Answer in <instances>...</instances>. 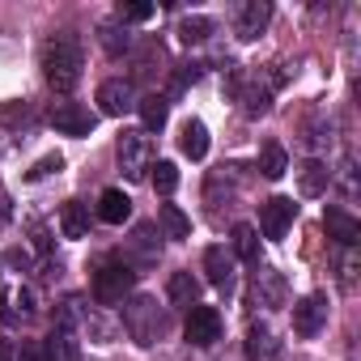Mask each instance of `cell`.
<instances>
[{
  "instance_id": "obj_1",
  "label": "cell",
  "mask_w": 361,
  "mask_h": 361,
  "mask_svg": "<svg viewBox=\"0 0 361 361\" xmlns=\"http://www.w3.org/2000/svg\"><path fill=\"white\" fill-rule=\"evenodd\" d=\"M81 68H85V47H81L77 35L64 30V35H51V39L43 43V77H47V85H51L56 94L77 90Z\"/></svg>"
},
{
  "instance_id": "obj_2",
  "label": "cell",
  "mask_w": 361,
  "mask_h": 361,
  "mask_svg": "<svg viewBox=\"0 0 361 361\" xmlns=\"http://www.w3.org/2000/svg\"><path fill=\"white\" fill-rule=\"evenodd\" d=\"M123 327H128V336H132L140 348H149V344H157V340L166 336L170 314L157 306V298L136 293V298H128V302H123Z\"/></svg>"
},
{
  "instance_id": "obj_3",
  "label": "cell",
  "mask_w": 361,
  "mask_h": 361,
  "mask_svg": "<svg viewBox=\"0 0 361 361\" xmlns=\"http://www.w3.org/2000/svg\"><path fill=\"white\" fill-rule=\"evenodd\" d=\"M132 285H136V272H132L119 255H111V259H102V264L94 268V302H98V306H119Z\"/></svg>"
},
{
  "instance_id": "obj_4",
  "label": "cell",
  "mask_w": 361,
  "mask_h": 361,
  "mask_svg": "<svg viewBox=\"0 0 361 361\" xmlns=\"http://www.w3.org/2000/svg\"><path fill=\"white\" fill-rule=\"evenodd\" d=\"M115 153H119V170H123L128 178H140V174L149 170V161H153V140H149V132L132 128V132H119Z\"/></svg>"
},
{
  "instance_id": "obj_5",
  "label": "cell",
  "mask_w": 361,
  "mask_h": 361,
  "mask_svg": "<svg viewBox=\"0 0 361 361\" xmlns=\"http://www.w3.org/2000/svg\"><path fill=\"white\" fill-rule=\"evenodd\" d=\"M140 106V98H136V85L132 81H123V77H111V81H102L98 85V111L102 115H132Z\"/></svg>"
},
{
  "instance_id": "obj_6",
  "label": "cell",
  "mask_w": 361,
  "mask_h": 361,
  "mask_svg": "<svg viewBox=\"0 0 361 361\" xmlns=\"http://www.w3.org/2000/svg\"><path fill=\"white\" fill-rule=\"evenodd\" d=\"M94 123H98V115H94L85 102H68V98H64V102L51 106V128L64 132V136H90Z\"/></svg>"
},
{
  "instance_id": "obj_7",
  "label": "cell",
  "mask_w": 361,
  "mask_h": 361,
  "mask_svg": "<svg viewBox=\"0 0 361 361\" xmlns=\"http://www.w3.org/2000/svg\"><path fill=\"white\" fill-rule=\"evenodd\" d=\"M293 217H298V204H293L289 196H272V200H264V204H259V230H264V238L281 243V238L289 234Z\"/></svg>"
},
{
  "instance_id": "obj_8",
  "label": "cell",
  "mask_w": 361,
  "mask_h": 361,
  "mask_svg": "<svg viewBox=\"0 0 361 361\" xmlns=\"http://www.w3.org/2000/svg\"><path fill=\"white\" fill-rule=\"evenodd\" d=\"M161 234L153 230V226H136V234H132V243H128V251L119 255L132 272H140V268H153L157 264V255H161V243H157Z\"/></svg>"
},
{
  "instance_id": "obj_9",
  "label": "cell",
  "mask_w": 361,
  "mask_h": 361,
  "mask_svg": "<svg viewBox=\"0 0 361 361\" xmlns=\"http://www.w3.org/2000/svg\"><path fill=\"white\" fill-rule=\"evenodd\" d=\"M285 298H289L285 276H281L276 268L259 264V272H255V281H251V302H255V306H264V310H281V306H285Z\"/></svg>"
},
{
  "instance_id": "obj_10",
  "label": "cell",
  "mask_w": 361,
  "mask_h": 361,
  "mask_svg": "<svg viewBox=\"0 0 361 361\" xmlns=\"http://www.w3.org/2000/svg\"><path fill=\"white\" fill-rule=\"evenodd\" d=\"M323 323H327V298L323 293H310V298H302L298 306H293V331L298 336H319L323 331Z\"/></svg>"
},
{
  "instance_id": "obj_11",
  "label": "cell",
  "mask_w": 361,
  "mask_h": 361,
  "mask_svg": "<svg viewBox=\"0 0 361 361\" xmlns=\"http://www.w3.org/2000/svg\"><path fill=\"white\" fill-rule=\"evenodd\" d=\"M268 22H272V5H268V0H247V5H238L234 30H238L243 43H251V39H259L268 30Z\"/></svg>"
},
{
  "instance_id": "obj_12",
  "label": "cell",
  "mask_w": 361,
  "mask_h": 361,
  "mask_svg": "<svg viewBox=\"0 0 361 361\" xmlns=\"http://www.w3.org/2000/svg\"><path fill=\"white\" fill-rule=\"evenodd\" d=\"M188 340L192 344H217L221 340V314L213 306H192L188 310Z\"/></svg>"
},
{
  "instance_id": "obj_13",
  "label": "cell",
  "mask_w": 361,
  "mask_h": 361,
  "mask_svg": "<svg viewBox=\"0 0 361 361\" xmlns=\"http://www.w3.org/2000/svg\"><path fill=\"white\" fill-rule=\"evenodd\" d=\"M230 85H234V94H238V102H243V111H247L251 119H255V115H268V106H272V90L259 85V77H251V81L234 77Z\"/></svg>"
},
{
  "instance_id": "obj_14",
  "label": "cell",
  "mask_w": 361,
  "mask_h": 361,
  "mask_svg": "<svg viewBox=\"0 0 361 361\" xmlns=\"http://www.w3.org/2000/svg\"><path fill=\"white\" fill-rule=\"evenodd\" d=\"M323 226H327V238H336L340 247H357V238H361V221L348 213V209H327L323 213Z\"/></svg>"
},
{
  "instance_id": "obj_15",
  "label": "cell",
  "mask_w": 361,
  "mask_h": 361,
  "mask_svg": "<svg viewBox=\"0 0 361 361\" xmlns=\"http://www.w3.org/2000/svg\"><path fill=\"white\" fill-rule=\"evenodd\" d=\"M281 357V340L268 323H251L247 331V361H276Z\"/></svg>"
},
{
  "instance_id": "obj_16",
  "label": "cell",
  "mask_w": 361,
  "mask_h": 361,
  "mask_svg": "<svg viewBox=\"0 0 361 361\" xmlns=\"http://www.w3.org/2000/svg\"><path fill=\"white\" fill-rule=\"evenodd\" d=\"M178 149H183V157L200 161V157L209 153V128H204L200 119H188L183 128H178Z\"/></svg>"
},
{
  "instance_id": "obj_17",
  "label": "cell",
  "mask_w": 361,
  "mask_h": 361,
  "mask_svg": "<svg viewBox=\"0 0 361 361\" xmlns=\"http://www.w3.org/2000/svg\"><path fill=\"white\" fill-rule=\"evenodd\" d=\"M298 183H302V196H323V192L331 188V170H327V161L310 157V161L298 170Z\"/></svg>"
},
{
  "instance_id": "obj_18",
  "label": "cell",
  "mask_w": 361,
  "mask_h": 361,
  "mask_svg": "<svg viewBox=\"0 0 361 361\" xmlns=\"http://www.w3.org/2000/svg\"><path fill=\"white\" fill-rule=\"evenodd\" d=\"M166 298L174 302V306H200V281L192 276V272H174L170 276V285H166Z\"/></svg>"
},
{
  "instance_id": "obj_19",
  "label": "cell",
  "mask_w": 361,
  "mask_h": 361,
  "mask_svg": "<svg viewBox=\"0 0 361 361\" xmlns=\"http://www.w3.org/2000/svg\"><path fill=\"white\" fill-rule=\"evenodd\" d=\"M98 217H102L106 226H123V221L132 217V200H128L119 188H106L102 200H98Z\"/></svg>"
},
{
  "instance_id": "obj_20",
  "label": "cell",
  "mask_w": 361,
  "mask_h": 361,
  "mask_svg": "<svg viewBox=\"0 0 361 361\" xmlns=\"http://www.w3.org/2000/svg\"><path fill=\"white\" fill-rule=\"evenodd\" d=\"M60 234H64V238H85V234H90V209H85L81 200H68V204L60 209Z\"/></svg>"
},
{
  "instance_id": "obj_21",
  "label": "cell",
  "mask_w": 361,
  "mask_h": 361,
  "mask_svg": "<svg viewBox=\"0 0 361 361\" xmlns=\"http://www.w3.org/2000/svg\"><path fill=\"white\" fill-rule=\"evenodd\" d=\"M230 243H234V255H238L243 264H259V234H255V226L238 221V226L230 230Z\"/></svg>"
},
{
  "instance_id": "obj_22",
  "label": "cell",
  "mask_w": 361,
  "mask_h": 361,
  "mask_svg": "<svg viewBox=\"0 0 361 361\" xmlns=\"http://www.w3.org/2000/svg\"><path fill=\"white\" fill-rule=\"evenodd\" d=\"M204 272H209V281L213 285H230V276H234V259L226 255V247H209L204 251Z\"/></svg>"
},
{
  "instance_id": "obj_23",
  "label": "cell",
  "mask_w": 361,
  "mask_h": 361,
  "mask_svg": "<svg viewBox=\"0 0 361 361\" xmlns=\"http://www.w3.org/2000/svg\"><path fill=\"white\" fill-rule=\"evenodd\" d=\"M98 43L106 47V56L132 51V35H128V26H119V22H102V26H98Z\"/></svg>"
},
{
  "instance_id": "obj_24",
  "label": "cell",
  "mask_w": 361,
  "mask_h": 361,
  "mask_svg": "<svg viewBox=\"0 0 361 361\" xmlns=\"http://www.w3.org/2000/svg\"><path fill=\"white\" fill-rule=\"evenodd\" d=\"M289 170V153L281 149V145H264V153H259V174L264 178H281Z\"/></svg>"
},
{
  "instance_id": "obj_25",
  "label": "cell",
  "mask_w": 361,
  "mask_h": 361,
  "mask_svg": "<svg viewBox=\"0 0 361 361\" xmlns=\"http://www.w3.org/2000/svg\"><path fill=\"white\" fill-rule=\"evenodd\" d=\"M161 226H166L170 238H192V221L178 204H161Z\"/></svg>"
},
{
  "instance_id": "obj_26",
  "label": "cell",
  "mask_w": 361,
  "mask_h": 361,
  "mask_svg": "<svg viewBox=\"0 0 361 361\" xmlns=\"http://www.w3.org/2000/svg\"><path fill=\"white\" fill-rule=\"evenodd\" d=\"M136 111H140V119H145V132H153V128H161V123H166L170 102L153 94V98H140V106H136Z\"/></svg>"
},
{
  "instance_id": "obj_27",
  "label": "cell",
  "mask_w": 361,
  "mask_h": 361,
  "mask_svg": "<svg viewBox=\"0 0 361 361\" xmlns=\"http://www.w3.org/2000/svg\"><path fill=\"white\" fill-rule=\"evenodd\" d=\"M209 35H213V22L209 18H183V22H178V43H188V47L204 43Z\"/></svg>"
},
{
  "instance_id": "obj_28",
  "label": "cell",
  "mask_w": 361,
  "mask_h": 361,
  "mask_svg": "<svg viewBox=\"0 0 361 361\" xmlns=\"http://www.w3.org/2000/svg\"><path fill=\"white\" fill-rule=\"evenodd\" d=\"M153 188H157L161 196H170V192L178 188V166H174V161H157V166H153Z\"/></svg>"
},
{
  "instance_id": "obj_29",
  "label": "cell",
  "mask_w": 361,
  "mask_h": 361,
  "mask_svg": "<svg viewBox=\"0 0 361 361\" xmlns=\"http://www.w3.org/2000/svg\"><path fill=\"white\" fill-rule=\"evenodd\" d=\"M357 247H340V285L344 289H353L357 285Z\"/></svg>"
},
{
  "instance_id": "obj_30",
  "label": "cell",
  "mask_w": 361,
  "mask_h": 361,
  "mask_svg": "<svg viewBox=\"0 0 361 361\" xmlns=\"http://www.w3.org/2000/svg\"><path fill=\"white\" fill-rule=\"evenodd\" d=\"M149 18H153V5H145V0L119 5V13H115V22H119V26H128V22H149Z\"/></svg>"
},
{
  "instance_id": "obj_31",
  "label": "cell",
  "mask_w": 361,
  "mask_h": 361,
  "mask_svg": "<svg viewBox=\"0 0 361 361\" xmlns=\"http://www.w3.org/2000/svg\"><path fill=\"white\" fill-rule=\"evenodd\" d=\"M60 170H64V157H60V153H47L43 161H35V170H30L26 178H30V183H39V178H47V174H60Z\"/></svg>"
},
{
  "instance_id": "obj_32",
  "label": "cell",
  "mask_w": 361,
  "mask_h": 361,
  "mask_svg": "<svg viewBox=\"0 0 361 361\" xmlns=\"http://www.w3.org/2000/svg\"><path fill=\"white\" fill-rule=\"evenodd\" d=\"M18 361H51V353H47L43 340H26V344L18 348Z\"/></svg>"
},
{
  "instance_id": "obj_33",
  "label": "cell",
  "mask_w": 361,
  "mask_h": 361,
  "mask_svg": "<svg viewBox=\"0 0 361 361\" xmlns=\"http://www.w3.org/2000/svg\"><path fill=\"white\" fill-rule=\"evenodd\" d=\"M13 302H18V310H22V314H39V293H35L30 285H26V289H18V293H13Z\"/></svg>"
},
{
  "instance_id": "obj_34",
  "label": "cell",
  "mask_w": 361,
  "mask_h": 361,
  "mask_svg": "<svg viewBox=\"0 0 361 361\" xmlns=\"http://www.w3.org/2000/svg\"><path fill=\"white\" fill-rule=\"evenodd\" d=\"M0 361H13V344L9 340H0Z\"/></svg>"
},
{
  "instance_id": "obj_35",
  "label": "cell",
  "mask_w": 361,
  "mask_h": 361,
  "mask_svg": "<svg viewBox=\"0 0 361 361\" xmlns=\"http://www.w3.org/2000/svg\"><path fill=\"white\" fill-rule=\"evenodd\" d=\"M5 217H9V204H5V196H0V226H5Z\"/></svg>"
}]
</instances>
